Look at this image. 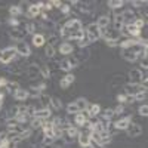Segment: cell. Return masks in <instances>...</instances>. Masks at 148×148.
Listing matches in <instances>:
<instances>
[{
    "label": "cell",
    "instance_id": "1",
    "mask_svg": "<svg viewBox=\"0 0 148 148\" xmlns=\"http://www.w3.org/2000/svg\"><path fill=\"white\" fill-rule=\"evenodd\" d=\"M15 56H16V49L15 47H12V46L5 47V49L0 51V62L8 65V64H10L12 61L15 59Z\"/></svg>",
    "mask_w": 148,
    "mask_h": 148
},
{
    "label": "cell",
    "instance_id": "2",
    "mask_svg": "<svg viewBox=\"0 0 148 148\" xmlns=\"http://www.w3.org/2000/svg\"><path fill=\"white\" fill-rule=\"evenodd\" d=\"M125 92L129 96H135V95L139 93V92H147V88H145V86H142L141 83H129V84L125 86Z\"/></svg>",
    "mask_w": 148,
    "mask_h": 148
},
{
    "label": "cell",
    "instance_id": "3",
    "mask_svg": "<svg viewBox=\"0 0 148 148\" xmlns=\"http://www.w3.org/2000/svg\"><path fill=\"white\" fill-rule=\"evenodd\" d=\"M88 40L90 42V43H93V42H98V39L101 37V33H99V27L96 25V24H89L88 25Z\"/></svg>",
    "mask_w": 148,
    "mask_h": 148
},
{
    "label": "cell",
    "instance_id": "4",
    "mask_svg": "<svg viewBox=\"0 0 148 148\" xmlns=\"http://www.w3.org/2000/svg\"><path fill=\"white\" fill-rule=\"evenodd\" d=\"M126 133L129 138H136L139 135H142V127L138 123H129V126L126 127Z\"/></svg>",
    "mask_w": 148,
    "mask_h": 148
},
{
    "label": "cell",
    "instance_id": "5",
    "mask_svg": "<svg viewBox=\"0 0 148 148\" xmlns=\"http://www.w3.org/2000/svg\"><path fill=\"white\" fill-rule=\"evenodd\" d=\"M9 36L12 37V40H16V42H22L24 39H25V36H27V31L21 28V27H15V28H12Z\"/></svg>",
    "mask_w": 148,
    "mask_h": 148
},
{
    "label": "cell",
    "instance_id": "6",
    "mask_svg": "<svg viewBox=\"0 0 148 148\" xmlns=\"http://www.w3.org/2000/svg\"><path fill=\"white\" fill-rule=\"evenodd\" d=\"M64 27H67L71 33H76V31H82V21L80 19H77V18H71V19H68L67 22H65V25Z\"/></svg>",
    "mask_w": 148,
    "mask_h": 148
},
{
    "label": "cell",
    "instance_id": "7",
    "mask_svg": "<svg viewBox=\"0 0 148 148\" xmlns=\"http://www.w3.org/2000/svg\"><path fill=\"white\" fill-rule=\"evenodd\" d=\"M15 49H16V55H21L22 58H28L30 53H31V49L25 42H18Z\"/></svg>",
    "mask_w": 148,
    "mask_h": 148
},
{
    "label": "cell",
    "instance_id": "8",
    "mask_svg": "<svg viewBox=\"0 0 148 148\" xmlns=\"http://www.w3.org/2000/svg\"><path fill=\"white\" fill-rule=\"evenodd\" d=\"M27 76H28L30 79L40 77V64L36 62V61H34L33 64H30V65L27 67Z\"/></svg>",
    "mask_w": 148,
    "mask_h": 148
},
{
    "label": "cell",
    "instance_id": "9",
    "mask_svg": "<svg viewBox=\"0 0 148 148\" xmlns=\"http://www.w3.org/2000/svg\"><path fill=\"white\" fill-rule=\"evenodd\" d=\"M142 77H144V74H142V71H141V70H138V68H132V70L129 71V79H130V83H141Z\"/></svg>",
    "mask_w": 148,
    "mask_h": 148
},
{
    "label": "cell",
    "instance_id": "10",
    "mask_svg": "<svg viewBox=\"0 0 148 148\" xmlns=\"http://www.w3.org/2000/svg\"><path fill=\"white\" fill-rule=\"evenodd\" d=\"M130 120H132V116H126L125 119H121V120L116 121V123H114V127H116L117 130H126V127L129 126Z\"/></svg>",
    "mask_w": 148,
    "mask_h": 148
},
{
    "label": "cell",
    "instance_id": "11",
    "mask_svg": "<svg viewBox=\"0 0 148 148\" xmlns=\"http://www.w3.org/2000/svg\"><path fill=\"white\" fill-rule=\"evenodd\" d=\"M73 52H74L73 45H70V43H67V42H64V43L59 45V53H61V55H71Z\"/></svg>",
    "mask_w": 148,
    "mask_h": 148
},
{
    "label": "cell",
    "instance_id": "12",
    "mask_svg": "<svg viewBox=\"0 0 148 148\" xmlns=\"http://www.w3.org/2000/svg\"><path fill=\"white\" fill-rule=\"evenodd\" d=\"M89 56H90V52L88 51L86 47H83V49H80V51L74 55V58H76L79 62H82V61H88L89 59Z\"/></svg>",
    "mask_w": 148,
    "mask_h": 148
},
{
    "label": "cell",
    "instance_id": "13",
    "mask_svg": "<svg viewBox=\"0 0 148 148\" xmlns=\"http://www.w3.org/2000/svg\"><path fill=\"white\" fill-rule=\"evenodd\" d=\"M42 129H43L45 136H52V138H55V136H53V125H52V121H47V120H46V121L43 123Z\"/></svg>",
    "mask_w": 148,
    "mask_h": 148
},
{
    "label": "cell",
    "instance_id": "14",
    "mask_svg": "<svg viewBox=\"0 0 148 148\" xmlns=\"http://www.w3.org/2000/svg\"><path fill=\"white\" fill-rule=\"evenodd\" d=\"M51 110L49 108H40V110H37L36 111V119H42V120H47L49 117H51Z\"/></svg>",
    "mask_w": 148,
    "mask_h": 148
},
{
    "label": "cell",
    "instance_id": "15",
    "mask_svg": "<svg viewBox=\"0 0 148 148\" xmlns=\"http://www.w3.org/2000/svg\"><path fill=\"white\" fill-rule=\"evenodd\" d=\"M123 16V22H125V25H129V24H132V21L135 19V12L133 10H125L121 14Z\"/></svg>",
    "mask_w": 148,
    "mask_h": 148
},
{
    "label": "cell",
    "instance_id": "16",
    "mask_svg": "<svg viewBox=\"0 0 148 148\" xmlns=\"http://www.w3.org/2000/svg\"><path fill=\"white\" fill-rule=\"evenodd\" d=\"M126 28V36H130V37H138L141 34V30H138L133 24H129V25H125Z\"/></svg>",
    "mask_w": 148,
    "mask_h": 148
},
{
    "label": "cell",
    "instance_id": "17",
    "mask_svg": "<svg viewBox=\"0 0 148 148\" xmlns=\"http://www.w3.org/2000/svg\"><path fill=\"white\" fill-rule=\"evenodd\" d=\"M79 144L82 148H89V144H90V136L86 133H80L79 135Z\"/></svg>",
    "mask_w": 148,
    "mask_h": 148
},
{
    "label": "cell",
    "instance_id": "18",
    "mask_svg": "<svg viewBox=\"0 0 148 148\" xmlns=\"http://www.w3.org/2000/svg\"><path fill=\"white\" fill-rule=\"evenodd\" d=\"M111 132H108V130H102L101 133H99V142H101V145H105V144H110L111 142Z\"/></svg>",
    "mask_w": 148,
    "mask_h": 148
},
{
    "label": "cell",
    "instance_id": "19",
    "mask_svg": "<svg viewBox=\"0 0 148 148\" xmlns=\"http://www.w3.org/2000/svg\"><path fill=\"white\" fill-rule=\"evenodd\" d=\"M28 90H25V89H18L15 93H14V98L16 101H25L27 98H28Z\"/></svg>",
    "mask_w": 148,
    "mask_h": 148
},
{
    "label": "cell",
    "instance_id": "20",
    "mask_svg": "<svg viewBox=\"0 0 148 148\" xmlns=\"http://www.w3.org/2000/svg\"><path fill=\"white\" fill-rule=\"evenodd\" d=\"M95 24H96L99 28H107V27L110 25V18H108V15H101Z\"/></svg>",
    "mask_w": 148,
    "mask_h": 148
},
{
    "label": "cell",
    "instance_id": "21",
    "mask_svg": "<svg viewBox=\"0 0 148 148\" xmlns=\"http://www.w3.org/2000/svg\"><path fill=\"white\" fill-rule=\"evenodd\" d=\"M6 114H8V119H15L18 114H19V105H12L8 108L6 111Z\"/></svg>",
    "mask_w": 148,
    "mask_h": 148
},
{
    "label": "cell",
    "instance_id": "22",
    "mask_svg": "<svg viewBox=\"0 0 148 148\" xmlns=\"http://www.w3.org/2000/svg\"><path fill=\"white\" fill-rule=\"evenodd\" d=\"M45 36L43 34H34L33 36V45L36 46V47H40V46H43L45 45Z\"/></svg>",
    "mask_w": 148,
    "mask_h": 148
},
{
    "label": "cell",
    "instance_id": "23",
    "mask_svg": "<svg viewBox=\"0 0 148 148\" xmlns=\"http://www.w3.org/2000/svg\"><path fill=\"white\" fill-rule=\"evenodd\" d=\"M89 111V114L90 117H98L99 116V111H101V107L98 105V104H93V105H88V108H86Z\"/></svg>",
    "mask_w": 148,
    "mask_h": 148
},
{
    "label": "cell",
    "instance_id": "24",
    "mask_svg": "<svg viewBox=\"0 0 148 148\" xmlns=\"http://www.w3.org/2000/svg\"><path fill=\"white\" fill-rule=\"evenodd\" d=\"M30 18H36L37 15H40V8L37 5H30L28 6V14H27Z\"/></svg>",
    "mask_w": 148,
    "mask_h": 148
},
{
    "label": "cell",
    "instance_id": "25",
    "mask_svg": "<svg viewBox=\"0 0 148 148\" xmlns=\"http://www.w3.org/2000/svg\"><path fill=\"white\" fill-rule=\"evenodd\" d=\"M6 88H8V92H9V93H15V92H16L18 89H21V88H19V83H18V82H8Z\"/></svg>",
    "mask_w": 148,
    "mask_h": 148
},
{
    "label": "cell",
    "instance_id": "26",
    "mask_svg": "<svg viewBox=\"0 0 148 148\" xmlns=\"http://www.w3.org/2000/svg\"><path fill=\"white\" fill-rule=\"evenodd\" d=\"M71 68H73V65H71V62L68 61V58L67 59H62L59 62V70H64V71H71Z\"/></svg>",
    "mask_w": 148,
    "mask_h": 148
},
{
    "label": "cell",
    "instance_id": "27",
    "mask_svg": "<svg viewBox=\"0 0 148 148\" xmlns=\"http://www.w3.org/2000/svg\"><path fill=\"white\" fill-rule=\"evenodd\" d=\"M46 120H42V119H36V117H33V120H31V129L34 130V129H39V127H42L43 126V123H45Z\"/></svg>",
    "mask_w": 148,
    "mask_h": 148
},
{
    "label": "cell",
    "instance_id": "28",
    "mask_svg": "<svg viewBox=\"0 0 148 148\" xmlns=\"http://www.w3.org/2000/svg\"><path fill=\"white\" fill-rule=\"evenodd\" d=\"M107 5H108L111 9H114V10H116V9H121L125 3H123L121 0H110V2H108Z\"/></svg>",
    "mask_w": 148,
    "mask_h": 148
},
{
    "label": "cell",
    "instance_id": "29",
    "mask_svg": "<svg viewBox=\"0 0 148 148\" xmlns=\"http://www.w3.org/2000/svg\"><path fill=\"white\" fill-rule=\"evenodd\" d=\"M136 42H138V40H135V39H126L125 42H120V47H121V49H129V47H132Z\"/></svg>",
    "mask_w": 148,
    "mask_h": 148
},
{
    "label": "cell",
    "instance_id": "30",
    "mask_svg": "<svg viewBox=\"0 0 148 148\" xmlns=\"http://www.w3.org/2000/svg\"><path fill=\"white\" fill-rule=\"evenodd\" d=\"M51 105H52L53 110H61V107H62V102H61L59 98L52 96V98H51Z\"/></svg>",
    "mask_w": 148,
    "mask_h": 148
},
{
    "label": "cell",
    "instance_id": "31",
    "mask_svg": "<svg viewBox=\"0 0 148 148\" xmlns=\"http://www.w3.org/2000/svg\"><path fill=\"white\" fill-rule=\"evenodd\" d=\"M9 14L12 15V18H15V16H19L22 14V9L19 6H10L9 8Z\"/></svg>",
    "mask_w": 148,
    "mask_h": 148
},
{
    "label": "cell",
    "instance_id": "32",
    "mask_svg": "<svg viewBox=\"0 0 148 148\" xmlns=\"http://www.w3.org/2000/svg\"><path fill=\"white\" fill-rule=\"evenodd\" d=\"M45 53H46V56L47 58H51V59H55V53H56V51H55V47H52V46H46L45 47Z\"/></svg>",
    "mask_w": 148,
    "mask_h": 148
},
{
    "label": "cell",
    "instance_id": "33",
    "mask_svg": "<svg viewBox=\"0 0 148 148\" xmlns=\"http://www.w3.org/2000/svg\"><path fill=\"white\" fill-rule=\"evenodd\" d=\"M59 36L62 37L64 40H68L70 36H71V31H70L67 27H61V28H59Z\"/></svg>",
    "mask_w": 148,
    "mask_h": 148
},
{
    "label": "cell",
    "instance_id": "34",
    "mask_svg": "<svg viewBox=\"0 0 148 148\" xmlns=\"http://www.w3.org/2000/svg\"><path fill=\"white\" fill-rule=\"evenodd\" d=\"M40 77L43 79H49L51 77V71H49V68L43 64H40Z\"/></svg>",
    "mask_w": 148,
    "mask_h": 148
},
{
    "label": "cell",
    "instance_id": "35",
    "mask_svg": "<svg viewBox=\"0 0 148 148\" xmlns=\"http://www.w3.org/2000/svg\"><path fill=\"white\" fill-rule=\"evenodd\" d=\"M65 133L68 135L70 138H73V139L76 138V136H79V135H80V133H79V130H77V127H73V126H70V127H68V129L65 130Z\"/></svg>",
    "mask_w": 148,
    "mask_h": 148
},
{
    "label": "cell",
    "instance_id": "36",
    "mask_svg": "<svg viewBox=\"0 0 148 148\" xmlns=\"http://www.w3.org/2000/svg\"><path fill=\"white\" fill-rule=\"evenodd\" d=\"M74 104L77 105V108H79L80 111H83V110H86V108H88V101H86L84 98H80V99H77V101L74 102Z\"/></svg>",
    "mask_w": 148,
    "mask_h": 148
},
{
    "label": "cell",
    "instance_id": "37",
    "mask_svg": "<svg viewBox=\"0 0 148 148\" xmlns=\"http://www.w3.org/2000/svg\"><path fill=\"white\" fill-rule=\"evenodd\" d=\"M67 113H68V114H77V113H80V110L77 108V105L74 104V102H73V104L70 102V104L67 105Z\"/></svg>",
    "mask_w": 148,
    "mask_h": 148
},
{
    "label": "cell",
    "instance_id": "38",
    "mask_svg": "<svg viewBox=\"0 0 148 148\" xmlns=\"http://www.w3.org/2000/svg\"><path fill=\"white\" fill-rule=\"evenodd\" d=\"M58 40H59V37H58L56 34H51V36L47 37V45L52 46V47H55L56 43H58Z\"/></svg>",
    "mask_w": 148,
    "mask_h": 148
},
{
    "label": "cell",
    "instance_id": "39",
    "mask_svg": "<svg viewBox=\"0 0 148 148\" xmlns=\"http://www.w3.org/2000/svg\"><path fill=\"white\" fill-rule=\"evenodd\" d=\"M74 121H76L79 126H83L84 123L88 121V119H86V117H84L82 113H77V114H76V119H74Z\"/></svg>",
    "mask_w": 148,
    "mask_h": 148
},
{
    "label": "cell",
    "instance_id": "40",
    "mask_svg": "<svg viewBox=\"0 0 148 148\" xmlns=\"http://www.w3.org/2000/svg\"><path fill=\"white\" fill-rule=\"evenodd\" d=\"M27 119H28V116L25 114V113H19L16 117H15V120L19 123V125H24V123H25L27 121Z\"/></svg>",
    "mask_w": 148,
    "mask_h": 148
},
{
    "label": "cell",
    "instance_id": "41",
    "mask_svg": "<svg viewBox=\"0 0 148 148\" xmlns=\"http://www.w3.org/2000/svg\"><path fill=\"white\" fill-rule=\"evenodd\" d=\"M102 117H105V119L111 120V119L114 117V111L111 110V108H105V110L102 111Z\"/></svg>",
    "mask_w": 148,
    "mask_h": 148
},
{
    "label": "cell",
    "instance_id": "42",
    "mask_svg": "<svg viewBox=\"0 0 148 148\" xmlns=\"http://www.w3.org/2000/svg\"><path fill=\"white\" fill-rule=\"evenodd\" d=\"M138 113H139V116H142V117H147V116H148V105H147V104L141 105V107L138 108Z\"/></svg>",
    "mask_w": 148,
    "mask_h": 148
},
{
    "label": "cell",
    "instance_id": "43",
    "mask_svg": "<svg viewBox=\"0 0 148 148\" xmlns=\"http://www.w3.org/2000/svg\"><path fill=\"white\" fill-rule=\"evenodd\" d=\"M36 111H37L36 105H28V107H27V113H25V114H27L28 117H34V116H36Z\"/></svg>",
    "mask_w": 148,
    "mask_h": 148
},
{
    "label": "cell",
    "instance_id": "44",
    "mask_svg": "<svg viewBox=\"0 0 148 148\" xmlns=\"http://www.w3.org/2000/svg\"><path fill=\"white\" fill-rule=\"evenodd\" d=\"M132 24H133V25L136 27L138 30H141V28L145 25V21H144L142 18H139V19H136V21H135V22H132Z\"/></svg>",
    "mask_w": 148,
    "mask_h": 148
},
{
    "label": "cell",
    "instance_id": "45",
    "mask_svg": "<svg viewBox=\"0 0 148 148\" xmlns=\"http://www.w3.org/2000/svg\"><path fill=\"white\" fill-rule=\"evenodd\" d=\"M147 98V92H139V93H136L133 96V99H136V101H142V99H145Z\"/></svg>",
    "mask_w": 148,
    "mask_h": 148
},
{
    "label": "cell",
    "instance_id": "46",
    "mask_svg": "<svg viewBox=\"0 0 148 148\" xmlns=\"http://www.w3.org/2000/svg\"><path fill=\"white\" fill-rule=\"evenodd\" d=\"M113 111H114V116H116V114H117V116H120V114L123 113V111H125V107H123V105L120 104V105H117Z\"/></svg>",
    "mask_w": 148,
    "mask_h": 148
},
{
    "label": "cell",
    "instance_id": "47",
    "mask_svg": "<svg viewBox=\"0 0 148 148\" xmlns=\"http://www.w3.org/2000/svg\"><path fill=\"white\" fill-rule=\"evenodd\" d=\"M53 141H55V138H52V136H45L43 138V144L45 145H52Z\"/></svg>",
    "mask_w": 148,
    "mask_h": 148
},
{
    "label": "cell",
    "instance_id": "48",
    "mask_svg": "<svg viewBox=\"0 0 148 148\" xmlns=\"http://www.w3.org/2000/svg\"><path fill=\"white\" fill-rule=\"evenodd\" d=\"M105 43H107V46H110V47H116V46L120 45L119 40H105Z\"/></svg>",
    "mask_w": 148,
    "mask_h": 148
},
{
    "label": "cell",
    "instance_id": "49",
    "mask_svg": "<svg viewBox=\"0 0 148 148\" xmlns=\"http://www.w3.org/2000/svg\"><path fill=\"white\" fill-rule=\"evenodd\" d=\"M59 88H61V89H68V88H70V83H68L67 80H64V79H61V82H59Z\"/></svg>",
    "mask_w": 148,
    "mask_h": 148
},
{
    "label": "cell",
    "instance_id": "50",
    "mask_svg": "<svg viewBox=\"0 0 148 148\" xmlns=\"http://www.w3.org/2000/svg\"><path fill=\"white\" fill-rule=\"evenodd\" d=\"M70 10H71V6H68V5H62V6H61V12H62L64 15H68Z\"/></svg>",
    "mask_w": 148,
    "mask_h": 148
},
{
    "label": "cell",
    "instance_id": "51",
    "mask_svg": "<svg viewBox=\"0 0 148 148\" xmlns=\"http://www.w3.org/2000/svg\"><path fill=\"white\" fill-rule=\"evenodd\" d=\"M89 45H90V42H89L88 39H83V40L79 42V47H80V49H83V47H86V46H89Z\"/></svg>",
    "mask_w": 148,
    "mask_h": 148
},
{
    "label": "cell",
    "instance_id": "52",
    "mask_svg": "<svg viewBox=\"0 0 148 148\" xmlns=\"http://www.w3.org/2000/svg\"><path fill=\"white\" fill-rule=\"evenodd\" d=\"M132 5L135 8H142V6H147V2H138V0H133Z\"/></svg>",
    "mask_w": 148,
    "mask_h": 148
},
{
    "label": "cell",
    "instance_id": "53",
    "mask_svg": "<svg viewBox=\"0 0 148 148\" xmlns=\"http://www.w3.org/2000/svg\"><path fill=\"white\" fill-rule=\"evenodd\" d=\"M9 24H10L14 28H15V27H19V21H18L16 18H10V19H9Z\"/></svg>",
    "mask_w": 148,
    "mask_h": 148
},
{
    "label": "cell",
    "instance_id": "54",
    "mask_svg": "<svg viewBox=\"0 0 148 148\" xmlns=\"http://www.w3.org/2000/svg\"><path fill=\"white\" fill-rule=\"evenodd\" d=\"M126 99H127V95H126V93H125V95H117V101H119L120 104L126 102Z\"/></svg>",
    "mask_w": 148,
    "mask_h": 148
},
{
    "label": "cell",
    "instance_id": "55",
    "mask_svg": "<svg viewBox=\"0 0 148 148\" xmlns=\"http://www.w3.org/2000/svg\"><path fill=\"white\" fill-rule=\"evenodd\" d=\"M68 61H70V62H71V65H73V68L79 65V61H77L76 58H74V56H70V58H68Z\"/></svg>",
    "mask_w": 148,
    "mask_h": 148
},
{
    "label": "cell",
    "instance_id": "56",
    "mask_svg": "<svg viewBox=\"0 0 148 148\" xmlns=\"http://www.w3.org/2000/svg\"><path fill=\"white\" fill-rule=\"evenodd\" d=\"M8 141V132H0V142Z\"/></svg>",
    "mask_w": 148,
    "mask_h": 148
},
{
    "label": "cell",
    "instance_id": "57",
    "mask_svg": "<svg viewBox=\"0 0 148 148\" xmlns=\"http://www.w3.org/2000/svg\"><path fill=\"white\" fill-rule=\"evenodd\" d=\"M141 65L144 67V70L148 68V65H147V56H144V55H142V59H141Z\"/></svg>",
    "mask_w": 148,
    "mask_h": 148
},
{
    "label": "cell",
    "instance_id": "58",
    "mask_svg": "<svg viewBox=\"0 0 148 148\" xmlns=\"http://www.w3.org/2000/svg\"><path fill=\"white\" fill-rule=\"evenodd\" d=\"M53 6H52V3L51 2H45V6H43V9H46V10H51Z\"/></svg>",
    "mask_w": 148,
    "mask_h": 148
},
{
    "label": "cell",
    "instance_id": "59",
    "mask_svg": "<svg viewBox=\"0 0 148 148\" xmlns=\"http://www.w3.org/2000/svg\"><path fill=\"white\" fill-rule=\"evenodd\" d=\"M51 3H52V6H56L59 9H61V6H62V2H58V0H53V2H51Z\"/></svg>",
    "mask_w": 148,
    "mask_h": 148
},
{
    "label": "cell",
    "instance_id": "60",
    "mask_svg": "<svg viewBox=\"0 0 148 148\" xmlns=\"http://www.w3.org/2000/svg\"><path fill=\"white\" fill-rule=\"evenodd\" d=\"M8 84V80L6 79H0V88H3V86Z\"/></svg>",
    "mask_w": 148,
    "mask_h": 148
},
{
    "label": "cell",
    "instance_id": "61",
    "mask_svg": "<svg viewBox=\"0 0 148 148\" xmlns=\"http://www.w3.org/2000/svg\"><path fill=\"white\" fill-rule=\"evenodd\" d=\"M8 142H9V139H8V141H3V142H0V148H8Z\"/></svg>",
    "mask_w": 148,
    "mask_h": 148
},
{
    "label": "cell",
    "instance_id": "62",
    "mask_svg": "<svg viewBox=\"0 0 148 148\" xmlns=\"http://www.w3.org/2000/svg\"><path fill=\"white\" fill-rule=\"evenodd\" d=\"M3 98H5V93H3V92H0V107L3 105Z\"/></svg>",
    "mask_w": 148,
    "mask_h": 148
}]
</instances>
